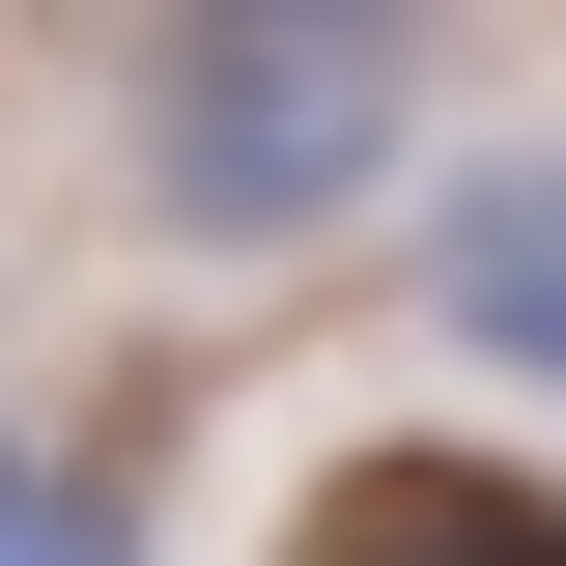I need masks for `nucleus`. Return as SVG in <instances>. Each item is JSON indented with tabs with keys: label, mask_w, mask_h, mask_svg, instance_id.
<instances>
[{
	"label": "nucleus",
	"mask_w": 566,
	"mask_h": 566,
	"mask_svg": "<svg viewBox=\"0 0 566 566\" xmlns=\"http://www.w3.org/2000/svg\"><path fill=\"white\" fill-rule=\"evenodd\" d=\"M340 29H424V0H340Z\"/></svg>",
	"instance_id": "nucleus-5"
},
{
	"label": "nucleus",
	"mask_w": 566,
	"mask_h": 566,
	"mask_svg": "<svg viewBox=\"0 0 566 566\" xmlns=\"http://www.w3.org/2000/svg\"><path fill=\"white\" fill-rule=\"evenodd\" d=\"M312 566H566V482H482V453H368V482H312Z\"/></svg>",
	"instance_id": "nucleus-3"
},
{
	"label": "nucleus",
	"mask_w": 566,
	"mask_h": 566,
	"mask_svg": "<svg viewBox=\"0 0 566 566\" xmlns=\"http://www.w3.org/2000/svg\"><path fill=\"white\" fill-rule=\"evenodd\" d=\"M397 142H424V29L170 0V57H142V227H170V255H312V227L397 199Z\"/></svg>",
	"instance_id": "nucleus-1"
},
{
	"label": "nucleus",
	"mask_w": 566,
	"mask_h": 566,
	"mask_svg": "<svg viewBox=\"0 0 566 566\" xmlns=\"http://www.w3.org/2000/svg\"><path fill=\"white\" fill-rule=\"evenodd\" d=\"M424 340H482V368L566 397V142H510V170L424 199Z\"/></svg>",
	"instance_id": "nucleus-2"
},
{
	"label": "nucleus",
	"mask_w": 566,
	"mask_h": 566,
	"mask_svg": "<svg viewBox=\"0 0 566 566\" xmlns=\"http://www.w3.org/2000/svg\"><path fill=\"white\" fill-rule=\"evenodd\" d=\"M0 566H142V510L85 482V453H29V424H0Z\"/></svg>",
	"instance_id": "nucleus-4"
}]
</instances>
